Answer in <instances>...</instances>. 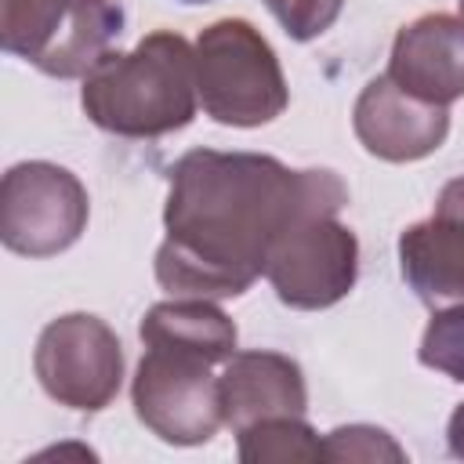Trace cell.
Wrapping results in <instances>:
<instances>
[{
    "instance_id": "obj_1",
    "label": "cell",
    "mask_w": 464,
    "mask_h": 464,
    "mask_svg": "<svg viewBox=\"0 0 464 464\" xmlns=\"http://www.w3.org/2000/svg\"><path fill=\"white\" fill-rule=\"evenodd\" d=\"M167 178V239L156 250V279L174 297L246 294L297 214L348 203L334 170H290L261 152L192 149Z\"/></svg>"
},
{
    "instance_id": "obj_2",
    "label": "cell",
    "mask_w": 464,
    "mask_h": 464,
    "mask_svg": "<svg viewBox=\"0 0 464 464\" xmlns=\"http://www.w3.org/2000/svg\"><path fill=\"white\" fill-rule=\"evenodd\" d=\"M87 120L116 138H163L192 123L199 105L196 47L160 29L127 54H105L80 87Z\"/></svg>"
},
{
    "instance_id": "obj_3",
    "label": "cell",
    "mask_w": 464,
    "mask_h": 464,
    "mask_svg": "<svg viewBox=\"0 0 464 464\" xmlns=\"http://www.w3.org/2000/svg\"><path fill=\"white\" fill-rule=\"evenodd\" d=\"M199 105L225 127L272 123L290 94L272 44L243 18H221L196 40Z\"/></svg>"
},
{
    "instance_id": "obj_4",
    "label": "cell",
    "mask_w": 464,
    "mask_h": 464,
    "mask_svg": "<svg viewBox=\"0 0 464 464\" xmlns=\"http://www.w3.org/2000/svg\"><path fill=\"white\" fill-rule=\"evenodd\" d=\"M123 33L116 0H0V44L54 80L87 76Z\"/></svg>"
},
{
    "instance_id": "obj_5",
    "label": "cell",
    "mask_w": 464,
    "mask_h": 464,
    "mask_svg": "<svg viewBox=\"0 0 464 464\" xmlns=\"http://www.w3.org/2000/svg\"><path fill=\"white\" fill-rule=\"evenodd\" d=\"M341 207H312L297 214L272 243L265 276L276 297L290 308H330L355 286L359 243L348 225L337 221Z\"/></svg>"
},
{
    "instance_id": "obj_6",
    "label": "cell",
    "mask_w": 464,
    "mask_h": 464,
    "mask_svg": "<svg viewBox=\"0 0 464 464\" xmlns=\"http://www.w3.org/2000/svg\"><path fill=\"white\" fill-rule=\"evenodd\" d=\"M87 188L58 163H14L0 181V239L22 257L69 250L87 228Z\"/></svg>"
},
{
    "instance_id": "obj_7",
    "label": "cell",
    "mask_w": 464,
    "mask_h": 464,
    "mask_svg": "<svg viewBox=\"0 0 464 464\" xmlns=\"http://www.w3.org/2000/svg\"><path fill=\"white\" fill-rule=\"evenodd\" d=\"M40 388L69 410H105L123 381V348L109 323L87 312L51 319L33 352Z\"/></svg>"
},
{
    "instance_id": "obj_8",
    "label": "cell",
    "mask_w": 464,
    "mask_h": 464,
    "mask_svg": "<svg viewBox=\"0 0 464 464\" xmlns=\"http://www.w3.org/2000/svg\"><path fill=\"white\" fill-rule=\"evenodd\" d=\"M130 402L138 420L170 446H203L225 424L221 384L210 377V362L170 348L141 355Z\"/></svg>"
},
{
    "instance_id": "obj_9",
    "label": "cell",
    "mask_w": 464,
    "mask_h": 464,
    "mask_svg": "<svg viewBox=\"0 0 464 464\" xmlns=\"http://www.w3.org/2000/svg\"><path fill=\"white\" fill-rule=\"evenodd\" d=\"M352 127L370 156L384 163H413L431 156L446 141L450 112L446 105H431L399 91L384 72L359 91Z\"/></svg>"
},
{
    "instance_id": "obj_10",
    "label": "cell",
    "mask_w": 464,
    "mask_h": 464,
    "mask_svg": "<svg viewBox=\"0 0 464 464\" xmlns=\"http://www.w3.org/2000/svg\"><path fill=\"white\" fill-rule=\"evenodd\" d=\"M399 268L424 304L464 301V174L442 185L428 221L399 236Z\"/></svg>"
},
{
    "instance_id": "obj_11",
    "label": "cell",
    "mask_w": 464,
    "mask_h": 464,
    "mask_svg": "<svg viewBox=\"0 0 464 464\" xmlns=\"http://www.w3.org/2000/svg\"><path fill=\"white\" fill-rule=\"evenodd\" d=\"M388 80L431 105L464 98V18L424 14L402 25L392 44Z\"/></svg>"
},
{
    "instance_id": "obj_12",
    "label": "cell",
    "mask_w": 464,
    "mask_h": 464,
    "mask_svg": "<svg viewBox=\"0 0 464 464\" xmlns=\"http://www.w3.org/2000/svg\"><path fill=\"white\" fill-rule=\"evenodd\" d=\"M221 410L232 431H243L265 417H304L308 388L290 355L279 352H236L218 377Z\"/></svg>"
},
{
    "instance_id": "obj_13",
    "label": "cell",
    "mask_w": 464,
    "mask_h": 464,
    "mask_svg": "<svg viewBox=\"0 0 464 464\" xmlns=\"http://www.w3.org/2000/svg\"><path fill=\"white\" fill-rule=\"evenodd\" d=\"M145 348H170L196 355L203 362H228L236 355V323L210 297H174L160 301L141 319Z\"/></svg>"
},
{
    "instance_id": "obj_14",
    "label": "cell",
    "mask_w": 464,
    "mask_h": 464,
    "mask_svg": "<svg viewBox=\"0 0 464 464\" xmlns=\"http://www.w3.org/2000/svg\"><path fill=\"white\" fill-rule=\"evenodd\" d=\"M236 435L243 464H290L323 457V439L304 424V417H265Z\"/></svg>"
},
{
    "instance_id": "obj_15",
    "label": "cell",
    "mask_w": 464,
    "mask_h": 464,
    "mask_svg": "<svg viewBox=\"0 0 464 464\" xmlns=\"http://www.w3.org/2000/svg\"><path fill=\"white\" fill-rule=\"evenodd\" d=\"M417 359L428 370H439L450 381L464 384V301L431 315V323L424 326Z\"/></svg>"
},
{
    "instance_id": "obj_16",
    "label": "cell",
    "mask_w": 464,
    "mask_h": 464,
    "mask_svg": "<svg viewBox=\"0 0 464 464\" xmlns=\"http://www.w3.org/2000/svg\"><path fill=\"white\" fill-rule=\"evenodd\" d=\"M323 460H406L402 446L373 428V424H348V428H334L323 439Z\"/></svg>"
},
{
    "instance_id": "obj_17",
    "label": "cell",
    "mask_w": 464,
    "mask_h": 464,
    "mask_svg": "<svg viewBox=\"0 0 464 464\" xmlns=\"http://www.w3.org/2000/svg\"><path fill=\"white\" fill-rule=\"evenodd\" d=\"M265 7L272 11V18L283 25L290 40L308 44L337 22L344 0H265Z\"/></svg>"
},
{
    "instance_id": "obj_18",
    "label": "cell",
    "mask_w": 464,
    "mask_h": 464,
    "mask_svg": "<svg viewBox=\"0 0 464 464\" xmlns=\"http://www.w3.org/2000/svg\"><path fill=\"white\" fill-rule=\"evenodd\" d=\"M446 446L457 460H464V402L450 413V424H446Z\"/></svg>"
},
{
    "instance_id": "obj_19",
    "label": "cell",
    "mask_w": 464,
    "mask_h": 464,
    "mask_svg": "<svg viewBox=\"0 0 464 464\" xmlns=\"http://www.w3.org/2000/svg\"><path fill=\"white\" fill-rule=\"evenodd\" d=\"M181 4H207V0H181Z\"/></svg>"
},
{
    "instance_id": "obj_20",
    "label": "cell",
    "mask_w": 464,
    "mask_h": 464,
    "mask_svg": "<svg viewBox=\"0 0 464 464\" xmlns=\"http://www.w3.org/2000/svg\"><path fill=\"white\" fill-rule=\"evenodd\" d=\"M460 14H464V0H460Z\"/></svg>"
}]
</instances>
